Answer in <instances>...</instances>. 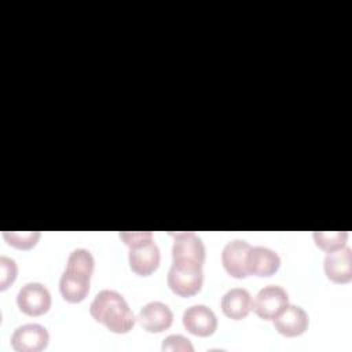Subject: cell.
Returning <instances> with one entry per match:
<instances>
[{"mask_svg":"<svg viewBox=\"0 0 352 352\" xmlns=\"http://www.w3.org/2000/svg\"><path fill=\"white\" fill-rule=\"evenodd\" d=\"M308 315L298 305H286L275 318L274 326L276 331L285 337H297L308 329Z\"/></svg>","mask_w":352,"mask_h":352,"instance_id":"4fadbf2b","label":"cell"},{"mask_svg":"<svg viewBox=\"0 0 352 352\" xmlns=\"http://www.w3.org/2000/svg\"><path fill=\"white\" fill-rule=\"evenodd\" d=\"M40 235L41 234L38 231H22V232H18V231H4L3 232L4 239L11 246H14L16 249H22V250L33 248L38 242Z\"/></svg>","mask_w":352,"mask_h":352,"instance_id":"e0dca14e","label":"cell"},{"mask_svg":"<svg viewBox=\"0 0 352 352\" xmlns=\"http://www.w3.org/2000/svg\"><path fill=\"white\" fill-rule=\"evenodd\" d=\"M166 282L175 294L180 297H191L202 287V265L190 261H172Z\"/></svg>","mask_w":352,"mask_h":352,"instance_id":"277c9868","label":"cell"},{"mask_svg":"<svg viewBox=\"0 0 352 352\" xmlns=\"http://www.w3.org/2000/svg\"><path fill=\"white\" fill-rule=\"evenodd\" d=\"M162 351H182V352H192L194 346L188 338L182 334L168 336L162 342Z\"/></svg>","mask_w":352,"mask_h":352,"instance_id":"d6986e66","label":"cell"},{"mask_svg":"<svg viewBox=\"0 0 352 352\" xmlns=\"http://www.w3.org/2000/svg\"><path fill=\"white\" fill-rule=\"evenodd\" d=\"M50 334L37 323H28L16 327L11 336V346L16 352H40L47 348Z\"/></svg>","mask_w":352,"mask_h":352,"instance_id":"ba28073f","label":"cell"},{"mask_svg":"<svg viewBox=\"0 0 352 352\" xmlns=\"http://www.w3.org/2000/svg\"><path fill=\"white\" fill-rule=\"evenodd\" d=\"M18 308L29 316H40L51 308V294L38 282H29L21 287L16 296Z\"/></svg>","mask_w":352,"mask_h":352,"instance_id":"5b68a950","label":"cell"},{"mask_svg":"<svg viewBox=\"0 0 352 352\" xmlns=\"http://www.w3.org/2000/svg\"><path fill=\"white\" fill-rule=\"evenodd\" d=\"M183 326L188 333L194 336L209 337L217 329V318L210 308L202 304H197L184 311Z\"/></svg>","mask_w":352,"mask_h":352,"instance_id":"30bf717a","label":"cell"},{"mask_svg":"<svg viewBox=\"0 0 352 352\" xmlns=\"http://www.w3.org/2000/svg\"><path fill=\"white\" fill-rule=\"evenodd\" d=\"M175 241L172 246L173 261H190L204 265L206 250L202 239L192 231L172 232Z\"/></svg>","mask_w":352,"mask_h":352,"instance_id":"52a82bcc","label":"cell"},{"mask_svg":"<svg viewBox=\"0 0 352 352\" xmlns=\"http://www.w3.org/2000/svg\"><path fill=\"white\" fill-rule=\"evenodd\" d=\"M18 275L16 263L6 256H0V290H6Z\"/></svg>","mask_w":352,"mask_h":352,"instance_id":"ac0fdd59","label":"cell"},{"mask_svg":"<svg viewBox=\"0 0 352 352\" xmlns=\"http://www.w3.org/2000/svg\"><path fill=\"white\" fill-rule=\"evenodd\" d=\"M348 232L346 231H315L314 241L318 248L324 252L336 250L346 245Z\"/></svg>","mask_w":352,"mask_h":352,"instance_id":"2e32d148","label":"cell"},{"mask_svg":"<svg viewBox=\"0 0 352 352\" xmlns=\"http://www.w3.org/2000/svg\"><path fill=\"white\" fill-rule=\"evenodd\" d=\"M120 238L129 248V268L139 276L151 275L160 265L161 253L150 231L120 232Z\"/></svg>","mask_w":352,"mask_h":352,"instance_id":"3957f363","label":"cell"},{"mask_svg":"<svg viewBox=\"0 0 352 352\" xmlns=\"http://www.w3.org/2000/svg\"><path fill=\"white\" fill-rule=\"evenodd\" d=\"M250 248L252 246L242 239H234L226 243L221 252V264L231 276L238 279L249 276L248 253Z\"/></svg>","mask_w":352,"mask_h":352,"instance_id":"9c48e42d","label":"cell"},{"mask_svg":"<svg viewBox=\"0 0 352 352\" xmlns=\"http://www.w3.org/2000/svg\"><path fill=\"white\" fill-rule=\"evenodd\" d=\"M289 304L287 292L276 285L263 287L252 301L256 315L264 320L274 319Z\"/></svg>","mask_w":352,"mask_h":352,"instance_id":"8992f818","label":"cell"},{"mask_svg":"<svg viewBox=\"0 0 352 352\" xmlns=\"http://www.w3.org/2000/svg\"><path fill=\"white\" fill-rule=\"evenodd\" d=\"M95 260L89 250L74 249L67 258L66 268L59 280V292L67 302H81L89 293L91 275Z\"/></svg>","mask_w":352,"mask_h":352,"instance_id":"6da1fadb","label":"cell"},{"mask_svg":"<svg viewBox=\"0 0 352 352\" xmlns=\"http://www.w3.org/2000/svg\"><path fill=\"white\" fill-rule=\"evenodd\" d=\"M252 309V296L246 289L234 287L221 298L223 314L234 320H241L248 316Z\"/></svg>","mask_w":352,"mask_h":352,"instance_id":"9a60e30c","label":"cell"},{"mask_svg":"<svg viewBox=\"0 0 352 352\" xmlns=\"http://www.w3.org/2000/svg\"><path fill=\"white\" fill-rule=\"evenodd\" d=\"M140 326L148 333H161L170 327L173 322V312L161 301H151L146 304L138 315Z\"/></svg>","mask_w":352,"mask_h":352,"instance_id":"7c38bea8","label":"cell"},{"mask_svg":"<svg viewBox=\"0 0 352 352\" xmlns=\"http://www.w3.org/2000/svg\"><path fill=\"white\" fill-rule=\"evenodd\" d=\"M280 267V257L265 246L250 248L248 253V272L256 276H271Z\"/></svg>","mask_w":352,"mask_h":352,"instance_id":"5bb4252c","label":"cell"},{"mask_svg":"<svg viewBox=\"0 0 352 352\" xmlns=\"http://www.w3.org/2000/svg\"><path fill=\"white\" fill-rule=\"evenodd\" d=\"M91 316L110 331L125 334L135 324V315L125 298L116 290H100L89 305Z\"/></svg>","mask_w":352,"mask_h":352,"instance_id":"7a4b0ae2","label":"cell"},{"mask_svg":"<svg viewBox=\"0 0 352 352\" xmlns=\"http://www.w3.org/2000/svg\"><path fill=\"white\" fill-rule=\"evenodd\" d=\"M326 276L334 283H348L352 279V250L348 246L327 252L323 263Z\"/></svg>","mask_w":352,"mask_h":352,"instance_id":"8fae6325","label":"cell"}]
</instances>
